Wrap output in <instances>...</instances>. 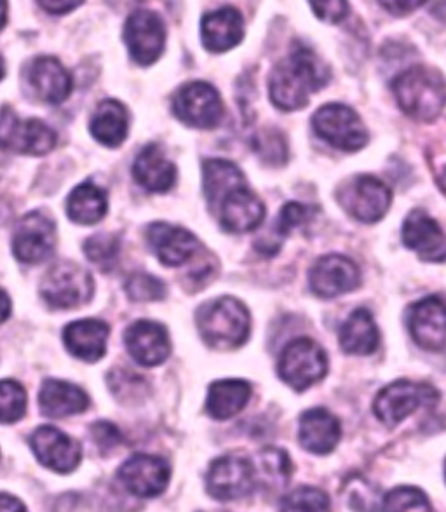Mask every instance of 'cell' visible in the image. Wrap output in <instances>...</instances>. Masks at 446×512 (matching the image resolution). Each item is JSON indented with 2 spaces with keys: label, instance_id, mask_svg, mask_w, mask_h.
<instances>
[{
  "label": "cell",
  "instance_id": "d6986e66",
  "mask_svg": "<svg viewBox=\"0 0 446 512\" xmlns=\"http://www.w3.org/2000/svg\"><path fill=\"white\" fill-rule=\"evenodd\" d=\"M147 241L166 267H180L203 250V244L192 232L163 222L149 225Z\"/></svg>",
  "mask_w": 446,
  "mask_h": 512
},
{
  "label": "cell",
  "instance_id": "52a82bcc",
  "mask_svg": "<svg viewBox=\"0 0 446 512\" xmlns=\"http://www.w3.org/2000/svg\"><path fill=\"white\" fill-rule=\"evenodd\" d=\"M312 128L319 138L345 152H356L368 143V131L361 117L342 103H330L312 115Z\"/></svg>",
  "mask_w": 446,
  "mask_h": 512
},
{
  "label": "cell",
  "instance_id": "44dd1931",
  "mask_svg": "<svg viewBox=\"0 0 446 512\" xmlns=\"http://www.w3.org/2000/svg\"><path fill=\"white\" fill-rule=\"evenodd\" d=\"M124 342L136 363L152 368L168 359L171 352L168 331L154 321H136L124 333Z\"/></svg>",
  "mask_w": 446,
  "mask_h": 512
},
{
  "label": "cell",
  "instance_id": "277c9868",
  "mask_svg": "<svg viewBox=\"0 0 446 512\" xmlns=\"http://www.w3.org/2000/svg\"><path fill=\"white\" fill-rule=\"evenodd\" d=\"M93 291V277L74 262L55 263L41 283L42 298L53 309H77L88 304Z\"/></svg>",
  "mask_w": 446,
  "mask_h": 512
},
{
  "label": "cell",
  "instance_id": "6da1fadb",
  "mask_svg": "<svg viewBox=\"0 0 446 512\" xmlns=\"http://www.w3.org/2000/svg\"><path fill=\"white\" fill-rule=\"evenodd\" d=\"M330 81V70L314 51L295 44L290 54L272 68L269 95L274 107L295 112L307 107L312 93H318Z\"/></svg>",
  "mask_w": 446,
  "mask_h": 512
},
{
  "label": "cell",
  "instance_id": "603a6c76",
  "mask_svg": "<svg viewBox=\"0 0 446 512\" xmlns=\"http://www.w3.org/2000/svg\"><path fill=\"white\" fill-rule=\"evenodd\" d=\"M342 436L340 422L325 408L305 411L298 422V441L307 452L326 455L333 452Z\"/></svg>",
  "mask_w": 446,
  "mask_h": 512
},
{
  "label": "cell",
  "instance_id": "681fc988",
  "mask_svg": "<svg viewBox=\"0 0 446 512\" xmlns=\"http://www.w3.org/2000/svg\"><path fill=\"white\" fill-rule=\"evenodd\" d=\"M4 75H6V65H4V60H2V56H0V81L4 79Z\"/></svg>",
  "mask_w": 446,
  "mask_h": 512
},
{
  "label": "cell",
  "instance_id": "3957f363",
  "mask_svg": "<svg viewBox=\"0 0 446 512\" xmlns=\"http://www.w3.org/2000/svg\"><path fill=\"white\" fill-rule=\"evenodd\" d=\"M250 312L234 297H222L197 310L204 342L215 349H236L250 337Z\"/></svg>",
  "mask_w": 446,
  "mask_h": 512
},
{
  "label": "cell",
  "instance_id": "bcb514c9",
  "mask_svg": "<svg viewBox=\"0 0 446 512\" xmlns=\"http://www.w3.org/2000/svg\"><path fill=\"white\" fill-rule=\"evenodd\" d=\"M9 316H11V298L6 291L0 290V324L6 323Z\"/></svg>",
  "mask_w": 446,
  "mask_h": 512
},
{
  "label": "cell",
  "instance_id": "c3c4849f",
  "mask_svg": "<svg viewBox=\"0 0 446 512\" xmlns=\"http://www.w3.org/2000/svg\"><path fill=\"white\" fill-rule=\"evenodd\" d=\"M438 182L441 183V187H443V190L446 192V168L441 171L440 180Z\"/></svg>",
  "mask_w": 446,
  "mask_h": 512
},
{
  "label": "cell",
  "instance_id": "60d3db41",
  "mask_svg": "<svg viewBox=\"0 0 446 512\" xmlns=\"http://www.w3.org/2000/svg\"><path fill=\"white\" fill-rule=\"evenodd\" d=\"M91 436L95 441L96 446L102 450V452H109L114 450L115 446L121 443V432L110 424V422H98V424L91 427Z\"/></svg>",
  "mask_w": 446,
  "mask_h": 512
},
{
  "label": "cell",
  "instance_id": "7bdbcfd3",
  "mask_svg": "<svg viewBox=\"0 0 446 512\" xmlns=\"http://www.w3.org/2000/svg\"><path fill=\"white\" fill-rule=\"evenodd\" d=\"M39 6L49 14H67L82 6V2H39Z\"/></svg>",
  "mask_w": 446,
  "mask_h": 512
},
{
  "label": "cell",
  "instance_id": "d6a6232c",
  "mask_svg": "<svg viewBox=\"0 0 446 512\" xmlns=\"http://www.w3.org/2000/svg\"><path fill=\"white\" fill-rule=\"evenodd\" d=\"M312 216H314V209L311 206L300 203L286 204L274 225V236L262 237L257 243L258 251H262L265 255H276L281 248L284 236H288L291 230L309 223Z\"/></svg>",
  "mask_w": 446,
  "mask_h": 512
},
{
  "label": "cell",
  "instance_id": "d590c367",
  "mask_svg": "<svg viewBox=\"0 0 446 512\" xmlns=\"http://www.w3.org/2000/svg\"><path fill=\"white\" fill-rule=\"evenodd\" d=\"M281 512H330V500L319 488L300 486L284 497Z\"/></svg>",
  "mask_w": 446,
  "mask_h": 512
},
{
  "label": "cell",
  "instance_id": "f907efd6",
  "mask_svg": "<svg viewBox=\"0 0 446 512\" xmlns=\"http://www.w3.org/2000/svg\"><path fill=\"white\" fill-rule=\"evenodd\" d=\"M445 476H446V464H445Z\"/></svg>",
  "mask_w": 446,
  "mask_h": 512
},
{
  "label": "cell",
  "instance_id": "8d00e7d4",
  "mask_svg": "<svg viewBox=\"0 0 446 512\" xmlns=\"http://www.w3.org/2000/svg\"><path fill=\"white\" fill-rule=\"evenodd\" d=\"M260 464V476L265 479L272 488L288 483L291 476V464L288 455L278 448H265L264 452L258 455Z\"/></svg>",
  "mask_w": 446,
  "mask_h": 512
},
{
  "label": "cell",
  "instance_id": "f1b7e54d",
  "mask_svg": "<svg viewBox=\"0 0 446 512\" xmlns=\"http://www.w3.org/2000/svg\"><path fill=\"white\" fill-rule=\"evenodd\" d=\"M128 110L117 100H105L91 117V135L105 147H119L128 136Z\"/></svg>",
  "mask_w": 446,
  "mask_h": 512
},
{
  "label": "cell",
  "instance_id": "f6af8a7d",
  "mask_svg": "<svg viewBox=\"0 0 446 512\" xmlns=\"http://www.w3.org/2000/svg\"><path fill=\"white\" fill-rule=\"evenodd\" d=\"M0 512H27L20 500L7 493H0Z\"/></svg>",
  "mask_w": 446,
  "mask_h": 512
},
{
  "label": "cell",
  "instance_id": "5bb4252c",
  "mask_svg": "<svg viewBox=\"0 0 446 512\" xmlns=\"http://www.w3.org/2000/svg\"><path fill=\"white\" fill-rule=\"evenodd\" d=\"M309 283L318 297H340L358 288L361 272L358 265L347 256H321L309 270Z\"/></svg>",
  "mask_w": 446,
  "mask_h": 512
},
{
  "label": "cell",
  "instance_id": "4316f807",
  "mask_svg": "<svg viewBox=\"0 0 446 512\" xmlns=\"http://www.w3.org/2000/svg\"><path fill=\"white\" fill-rule=\"evenodd\" d=\"M41 410L49 418H65L88 410L89 398L77 385L63 380H46L42 385Z\"/></svg>",
  "mask_w": 446,
  "mask_h": 512
},
{
  "label": "cell",
  "instance_id": "30bf717a",
  "mask_svg": "<svg viewBox=\"0 0 446 512\" xmlns=\"http://www.w3.org/2000/svg\"><path fill=\"white\" fill-rule=\"evenodd\" d=\"M338 203L358 222L377 223L392 203L391 189L375 176L361 175L345 183Z\"/></svg>",
  "mask_w": 446,
  "mask_h": 512
},
{
  "label": "cell",
  "instance_id": "ffe728a7",
  "mask_svg": "<svg viewBox=\"0 0 446 512\" xmlns=\"http://www.w3.org/2000/svg\"><path fill=\"white\" fill-rule=\"evenodd\" d=\"M403 243L424 262H446V236L440 225L422 209H413L403 223Z\"/></svg>",
  "mask_w": 446,
  "mask_h": 512
},
{
  "label": "cell",
  "instance_id": "836d02e7",
  "mask_svg": "<svg viewBox=\"0 0 446 512\" xmlns=\"http://www.w3.org/2000/svg\"><path fill=\"white\" fill-rule=\"evenodd\" d=\"M382 512H431V506L419 488L398 486L382 500Z\"/></svg>",
  "mask_w": 446,
  "mask_h": 512
},
{
  "label": "cell",
  "instance_id": "b9f144b4",
  "mask_svg": "<svg viewBox=\"0 0 446 512\" xmlns=\"http://www.w3.org/2000/svg\"><path fill=\"white\" fill-rule=\"evenodd\" d=\"M312 11L318 18L328 23H338L344 20L349 13V4L342 0H330V2H312Z\"/></svg>",
  "mask_w": 446,
  "mask_h": 512
},
{
  "label": "cell",
  "instance_id": "ac0fdd59",
  "mask_svg": "<svg viewBox=\"0 0 446 512\" xmlns=\"http://www.w3.org/2000/svg\"><path fill=\"white\" fill-rule=\"evenodd\" d=\"M30 446L39 462L51 471L67 474L81 464V445L51 425L39 427L30 438Z\"/></svg>",
  "mask_w": 446,
  "mask_h": 512
},
{
  "label": "cell",
  "instance_id": "5b68a950",
  "mask_svg": "<svg viewBox=\"0 0 446 512\" xmlns=\"http://www.w3.org/2000/svg\"><path fill=\"white\" fill-rule=\"evenodd\" d=\"M55 129L39 119H20L11 108L0 110V150L20 155H46L55 149Z\"/></svg>",
  "mask_w": 446,
  "mask_h": 512
},
{
  "label": "cell",
  "instance_id": "7a4b0ae2",
  "mask_svg": "<svg viewBox=\"0 0 446 512\" xmlns=\"http://www.w3.org/2000/svg\"><path fill=\"white\" fill-rule=\"evenodd\" d=\"M399 108L415 121L433 122L446 107V79L440 70L412 67L392 82Z\"/></svg>",
  "mask_w": 446,
  "mask_h": 512
},
{
  "label": "cell",
  "instance_id": "e0dca14e",
  "mask_svg": "<svg viewBox=\"0 0 446 512\" xmlns=\"http://www.w3.org/2000/svg\"><path fill=\"white\" fill-rule=\"evenodd\" d=\"M223 229L232 234H243L258 229L265 218V206L248 185L230 190L213 206Z\"/></svg>",
  "mask_w": 446,
  "mask_h": 512
},
{
  "label": "cell",
  "instance_id": "7c38bea8",
  "mask_svg": "<svg viewBox=\"0 0 446 512\" xmlns=\"http://www.w3.org/2000/svg\"><path fill=\"white\" fill-rule=\"evenodd\" d=\"M257 481V471L250 460L243 457H220L213 460L206 476V486L211 497L222 502L248 497Z\"/></svg>",
  "mask_w": 446,
  "mask_h": 512
},
{
  "label": "cell",
  "instance_id": "ba28073f",
  "mask_svg": "<svg viewBox=\"0 0 446 512\" xmlns=\"http://www.w3.org/2000/svg\"><path fill=\"white\" fill-rule=\"evenodd\" d=\"M438 399H440V392L436 391L433 385L399 380L387 385L386 389H382L377 394L373 411L380 422L394 427L419 408L436 405Z\"/></svg>",
  "mask_w": 446,
  "mask_h": 512
},
{
  "label": "cell",
  "instance_id": "ab89813d",
  "mask_svg": "<svg viewBox=\"0 0 446 512\" xmlns=\"http://www.w3.org/2000/svg\"><path fill=\"white\" fill-rule=\"evenodd\" d=\"M257 150V154L262 155L265 162H272V164H283L288 155L284 136L276 129H267L258 135Z\"/></svg>",
  "mask_w": 446,
  "mask_h": 512
},
{
  "label": "cell",
  "instance_id": "7dc6e473",
  "mask_svg": "<svg viewBox=\"0 0 446 512\" xmlns=\"http://www.w3.org/2000/svg\"><path fill=\"white\" fill-rule=\"evenodd\" d=\"M7 21V4L6 2H0V30L4 28Z\"/></svg>",
  "mask_w": 446,
  "mask_h": 512
},
{
  "label": "cell",
  "instance_id": "f546056e",
  "mask_svg": "<svg viewBox=\"0 0 446 512\" xmlns=\"http://www.w3.org/2000/svg\"><path fill=\"white\" fill-rule=\"evenodd\" d=\"M251 396V387L244 380L227 378L211 384L206 399V410L217 420H227L244 410Z\"/></svg>",
  "mask_w": 446,
  "mask_h": 512
},
{
  "label": "cell",
  "instance_id": "8992f818",
  "mask_svg": "<svg viewBox=\"0 0 446 512\" xmlns=\"http://www.w3.org/2000/svg\"><path fill=\"white\" fill-rule=\"evenodd\" d=\"M278 371L283 382L302 392L325 378L328 358L323 347L311 338H297L281 352Z\"/></svg>",
  "mask_w": 446,
  "mask_h": 512
},
{
  "label": "cell",
  "instance_id": "4dcf8cb0",
  "mask_svg": "<svg viewBox=\"0 0 446 512\" xmlns=\"http://www.w3.org/2000/svg\"><path fill=\"white\" fill-rule=\"evenodd\" d=\"M107 194L95 183H81L68 196L67 213L79 225H95L107 215Z\"/></svg>",
  "mask_w": 446,
  "mask_h": 512
},
{
  "label": "cell",
  "instance_id": "9a60e30c",
  "mask_svg": "<svg viewBox=\"0 0 446 512\" xmlns=\"http://www.w3.org/2000/svg\"><path fill=\"white\" fill-rule=\"evenodd\" d=\"M408 330L415 344L426 351L446 345V302L440 297L422 298L408 309Z\"/></svg>",
  "mask_w": 446,
  "mask_h": 512
},
{
  "label": "cell",
  "instance_id": "74e56055",
  "mask_svg": "<svg viewBox=\"0 0 446 512\" xmlns=\"http://www.w3.org/2000/svg\"><path fill=\"white\" fill-rule=\"evenodd\" d=\"M119 248V239L112 234H96L84 243V253L88 256L89 262L95 263L96 267L102 270L114 267L119 256Z\"/></svg>",
  "mask_w": 446,
  "mask_h": 512
},
{
  "label": "cell",
  "instance_id": "7402d4cb",
  "mask_svg": "<svg viewBox=\"0 0 446 512\" xmlns=\"http://www.w3.org/2000/svg\"><path fill=\"white\" fill-rule=\"evenodd\" d=\"M28 84L41 102L60 105L72 93V75L60 61L51 56H42L32 61L28 68Z\"/></svg>",
  "mask_w": 446,
  "mask_h": 512
},
{
  "label": "cell",
  "instance_id": "cb8c5ba5",
  "mask_svg": "<svg viewBox=\"0 0 446 512\" xmlns=\"http://www.w3.org/2000/svg\"><path fill=\"white\" fill-rule=\"evenodd\" d=\"M204 48L211 53H225L243 41V14L234 7H223L213 13L204 14L201 23Z\"/></svg>",
  "mask_w": 446,
  "mask_h": 512
},
{
  "label": "cell",
  "instance_id": "9c48e42d",
  "mask_svg": "<svg viewBox=\"0 0 446 512\" xmlns=\"http://www.w3.org/2000/svg\"><path fill=\"white\" fill-rule=\"evenodd\" d=\"M173 114L192 128L213 129L222 122L225 107L217 89L208 82L194 81L176 91Z\"/></svg>",
  "mask_w": 446,
  "mask_h": 512
},
{
  "label": "cell",
  "instance_id": "f35d334b",
  "mask_svg": "<svg viewBox=\"0 0 446 512\" xmlns=\"http://www.w3.org/2000/svg\"><path fill=\"white\" fill-rule=\"evenodd\" d=\"M126 293L131 300L135 302H156V300H163L166 297V284L157 279V277L150 276V274H143V272H136L128 277V281L124 284Z\"/></svg>",
  "mask_w": 446,
  "mask_h": 512
},
{
  "label": "cell",
  "instance_id": "83f0119b",
  "mask_svg": "<svg viewBox=\"0 0 446 512\" xmlns=\"http://www.w3.org/2000/svg\"><path fill=\"white\" fill-rule=\"evenodd\" d=\"M379 344V328L372 314L366 309L354 310L340 328V347L347 354L368 356L377 351Z\"/></svg>",
  "mask_w": 446,
  "mask_h": 512
},
{
  "label": "cell",
  "instance_id": "484cf974",
  "mask_svg": "<svg viewBox=\"0 0 446 512\" xmlns=\"http://www.w3.org/2000/svg\"><path fill=\"white\" fill-rule=\"evenodd\" d=\"M136 183L149 192H168L176 182V168L159 145H147L133 164Z\"/></svg>",
  "mask_w": 446,
  "mask_h": 512
},
{
  "label": "cell",
  "instance_id": "1f68e13d",
  "mask_svg": "<svg viewBox=\"0 0 446 512\" xmlns=\"http://www.w3.org/2000/svg\"><path fill=\"white\" fill-rule=\"evenodd\" d=\"M246 185L243 171L236 164L223 159H208L203 164V187L210 208L230 190Z\"/></svg>",
  "mask_w": 446,
  "mask_h": 512
},
{
  "label": "cell",
  "instance_id": "e575fe53",
  "mask_svg": "<svg viewBox=\"0 0 446 512\" xmlns=\"http://www.w3.org/2000/svg\"><path fill=\"white\" fill-rule=\"evenodd\" d=\"M27 413V392L14 380L0 382V424H14Z\"/></svg>",
  "mask_w": 446,
  "mask_h": 512
},
{
  "label": "cell",
  "instance_id": "d4e9b609",
  "mask_svg": "<svg viewBox=\"0 0 446 512\" xmlns=\"http://www.w3.org/2000/svg\"><path fill=\"white\" fill-rule=\"evenodd\" d=\"M109 333V324L98 319H82L68 324L63 340L74 358L95 363L105 356Z\"/></svg>",
  "mask_w": 446,
  "mask_h": 512
},
{
  "label": "cell",
  "instance_id": "4fadbf2b",
  "mask_svg": "<svg viewBox=\"0 0 446 512\" xmlns=\"http://www.w3.org/2000/svg\"><path fill=\"white\" fill-rule=\"evenodd\" d=\"M124 39L131 58L138 65H152L161 58L166 46L164 21L154 11H135L126 21Z\"/></svg>",
  "mask_w": 446,
  "mask_h": 512
},
{
  "label": "cell",
  "instance_id": "2e32d148",
  "mask_svg": "<svg viewBox=\"0 0 446 512\" xmlns=\"http://www.w3.org/2000/svg\"><path fill=\"white\" fill-rule=\"evenodd\" d=\"M169 465L154 455H133L119 469V479L128 492L136 497L152 499L166 490L169 483Z\"/></svg>",
  "mask_w": 446,
  "mask_h": 512
},
{
  "label": "cell",
  "instance_id": "ee69618b",
  "mask_svg": "<svg viewBox=\"0 0 446 512\" xmlns=\"http://www.w3.org/2000/svg\"><path fill=\"white\" fill-rule=\"evenodd\" d=\"M380 6L391 11V14L403 16V14L412 13L413 9L424 6V2H382Z\"/></svg>",
  "mask_w": 446,
  "mask_h": 512
},
{
  "label": "cell",
  "instance_id": "8fae6325",
  "mask_svg": "<svg viewBox=\"0 0 446 512\" xmlns=\"http://www.w3.org/2000/svg\"><path fill=\"white\" fill-rule=\"evenodd\" d=\"M56 246V225L48 215L34 211L23 216L13 237L14 256L21 263L37 265L53 255Z\"/></svg>",
  "mask_w": 446,
  "mask_h": 512
}]
</instances>
